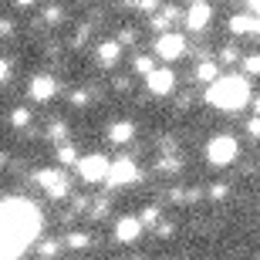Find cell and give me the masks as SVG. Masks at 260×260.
I'll return each instance as SVG.
<instances>
[{
    "label": "cell",
    "instance_id": "cell-28",
    "mask_svg": "<svg viewBox=\"0 0 260 260\" xmlns=\"http://www.w3.org/2000/svg\"><path fill=\"white\" fill-rule=\"evenodd\" d=\"M30 118H34V115H30L27 108H14V112H10V125L27 128V125H30Z\"/></svg>",
    "mask_w": 260,
    "mask_h": 260
},
{
    "label": "cell",
    "instance_id": "cell-7",
    "mask_svg": "<svg viewBox=\"0 0 260 260\" xmlns=\"http://www.w3.org/2000/svg\"><path fill=\"white\" fill-rule=\"evenodd\" d=\"M183 54H186V38L183 34L169 30V34H159V38H155V58L159 61H179Z\"/></svg>",
    "mask_w": 260,
    "mask_h": 260
},
{
    "label": "cell",
    "instance_id": "cell-24",
    "mask_svg": "<svg viewBox=\"0 0 260 260\" xmlns=\"http://www.w3.org/2000/svg\"><path fill=\"white\" fill-rule=\"evenodd\" d=\"M64 250V240H41L38 243V253L44 260H51V257H58V253Z\"/></svg>",
    "mask_w": 260,
    "mask_h": 260
},
{
    "label": "cell",
    "instance_id": "cell-9",
    "mask_svg": "<svg viewBox=\"0 0 260 260\" xmlns=\"http://www.w3.org/2000/svg\"><path fill=\"white\" fill-rule=\"evenodd\" d=\"M226 27H230L233 38H253V41H260V17H257V14H250V10L233 14Z\"/></svg>",
    "mask_w": 260,
    "mask_h": 260
},
{
    "label": "cell",
    "instance_id": "cell-15",
    "mask_svg": "<svg viewBox=\"0 0 260 260\" xmlns=\"http://www.w3.org/2000/svg\"><path fill=\"white\" fill-rule=\"evenodd\" d=\"M95 58H98V64H102V68H115L118 61H122V44H118L115 38H112V41H102Z\"/></svg>",
    "mask_w": 260,
    "mask_h": 260
},
{
    "label": "cell",
    "instance_id": "cell-8",
    "mask_svg": "<svg viewBox=\"0 0 260 260\" xmlns=\"http://www.w3.org/2000/svg\"><path fill=\"white\" fill-rule=\"evenodd\" d=\"M210 20H213V4L210 0H200L193 7H186V14H183L186 30H193V34H203V30L210 27Z\"/></svg>",
    "mask_w": 260,
    "mask_h": 260
},
{
    "label": "cell",
    "instance_id": "cell-13",
    "mask_svg": "<svg viewBox=\"0 0 260 260\" xmlns=\"http://www.w3.org/2000/svg\"><path fill=\"white\" fill-rule=\"evenodd\" d=\"M193 78L196 81H200V85H206L210 88L213 81H220V61H213V58H200V64L193 68Z\"/></svg>",
    "mask_w": 260,
    "mask_h": 260
},
{
    "label": "cell",
    "instance_id": "cell-31",
    "mask_svg": "<svg viewBox=\"0 0 260 260\" xmlns=\"http://www.w3.org/2000/svg\"><path fill=\"white\" fill-rule=\"evenodd\" d=\"M135 38H139V34H135V30L132 27H122V30H118V44H122V48H125V44H135Z\"/></svg>",
    "mask_w": 260,
    "mask_h": 260
},
{
    "label": "cell",
    "instance_id": "cell-14",
    "mask_svg": "<svg viewBox=\"0 0 260 260\" xmlns=\"http://www.w3.org/2000/svg\"><path fill=\"white\" fill-rule=\"evenodd\" d=\"M132 139H135V122L118 118V122H112V125H108V142H112V145H128Z\"/></svg>",
    "mask_w": 260,
    "mask_h": 260
},
{
    "label": "cell",
    "instance_id": "cell-3",
    "mask_svg": "<svg viewBox=\"0 0 260 260\" xmlns=\"http://www.w3.org/2000/svg\"><path fill=\"white\" fill-rule=\"evenodd\" d=\"M237 155H240V142H237L233 135H213L210 142H206V162H210L213 169L233 166Z\"/></svg>",
    "mask_w": 260,
    "mask_h": 260
},
{
    "label": "cell",
    "instance_id": "cell-26",
    "mask_svg": "<svg viewBox=\"0 0 260 260\" xmlns=\"http://www.w3.org/2000/svg\"><path fill=\"white\" fill-rule=\"evenodd\" d=\"M240 61H243V54L233 44H223L220 48V64H240Z\"/></svg>",
    "mask_w": 260,
    "mask_h": 260
},
{
    "label": "cell",
    "instance_id": "cell-19",
    "mask_svg": "<svg viewBox=\"0 0 260 260\" xmlns=\"http://www.w3.org/2000/svg\"><path fill=\"white\" fill-rule=\"evenodd\" d=\"M54 155H58V162H61V166H78V162H81V155H78V149H75L71 142H61Z\"/></svg>",
    "mask_w": 260,
    "mask_h": 260
},
{
    "label": "cell",
    "instance_id": "cell-17",
    "mask_svg": "<svg viewBox=\"0 0 260 260\" xmlns=\"http://www.w3.org/2000/svg\"><path fill=\"white\" fill-rule=\"evenodd\" d=\"M155 169L162 176H179L183 173V159H179V155H162V159L155 162Z\"/></svg>",
    "mask_w": 260,
    "mask_h": 260
},
{
    "label": "cell",
    "instance_id": "cell-23",
    "mask_svg": "<svg viewBox=\"0 0 260 260\" xmlns=\"http://www.w3.org/2000/svg\"><path fill=\"white\" fill-rule=\"evenodd\" d=\"M64 135H68V122L64 118H51V125H48V139L51 142H64Z\"/></svg>",
    "mask_w": 260,
    "mask_h": 260
},
{
    "label": "cell",
    "instance_id": "cell-16",
    "mask_svg": "<svg viewBox=\"0 0 260 260\" xmlns=\"http://www.w3.org/2000/svg\"><path fill=\"white\" fill-rule=\"evenodd\" d=\"M179 17H183V10L173 7V4H166V7L152 17V30H159V34H169V27H173Z\"/></svg>",
    "mask_w": 260,
    "mask_h": 260
},
{
    "label": "cell",
    "instance_id": "cell-22",
    "mask_svg": "<svg viewBox=\"0 0 260 260\" xmlns=\"http://www.w3.org/2000/svg\"><path fill=\"white\" fill-rule=\"evenodd\" d=\"M128 10H139V14H155L162 10V0H125Z\"/></svg>",
    "mask_w": 260,
    "mask_h": 260
},
{
    "label": "cell",
    "instance_id": "cell-6",
    "mask_svg": "<svg viewBox=\"0 0 260 260\" xmlns=\"http://www.w3.org/2000/svg\"><path fill=\"white\" fill-rule=\"evenodd\" d=\"M142 179V169L135 166V159H128V155H122V159H115L112 162V173H108V189H122V186H132Z\"/></svg>",
    "mask_w": 260,
    "mask_h": 260
},
{
    "label": "cell",
    "instance_id": "cell-27",
    "mask_svg": "<svg viewBox=\"0 0 260 260\" xmlns=\"http://www.w3.org/2000/svg\"><path fill=\"white\" fill-rule=\"evenodd\" d=\"M206 196H210L213 203H223V200H230V186L226 183H213L210 189H206Z\"/></svg>",
    "mask_w": 260,
    "mask_h": 260
},
{
    "label": "cell",
    "instance_id": "cell-10",
    "mask_svg": "<svg viewBox=\"0 0 260 260\" xmlns=\"http://www.w3.org/2000/svg\"><path fill=\"white\" fill-rule=\"evenodd\" d=\"M145 85H149V91H152L155 98L176 95V75H173V68H155L152 75L145 78Z\"/></svg>",
    "mask_w": 260,
    "mask_h": 260
},
{
    "label": "cell",
    "instance_id": "cell-1",
    "mask_svg": "<svg viewBox=\"0 0 260 260\" xmlns=\"http://www.w3.org/2000/svg\"><path fill=\"white\" fill-rule=\"evenodd\" d=\"M41 210L27 200H4L0 203V260H20L24 247L38 240L41 233Z\"/></svg>",
    "mask_w": 260,
    "mask_h": 260
},
{
    "label": "cell",
    "instance_id": "cell-18",
    "mask_svg": "<svg viewBox=\"0 0 260 260\" xmlns=\"http://www.w3.org/2000/svg\"><path fill=\"white\" fill-rule=\"evenodd\" d=\"M85 247H91V233L85 230H75L64 237V250H85Z\"/></svg>",
    "mask_w": 260,
    "mask_h": 260
},
{
    "label": "cell",
    "instance_id": "cell-39",
    "mask_svg": "<svg viewBox=\"0 0 260 260\" xmlns=\"http://www.w3.org/2000/svg\"><path fill=\"white\" fill-rule=\"evenodd\" d=\"M14 4H17L20 10H27V7H34V0H14Z\"/></svg>",
    "mask_w": 260,
    "mask_h": 260
},
{
    "label": "cell",
    "instance_id": "cell-11",
    "mask_svg": "<svg viewBox=\"0 0 260 260\" xmlns=\"http://www.w3.org/2000/svg\"><path fill=\"white\" fill-rule=\"evenodd\" d=\"M142 220H139V216H118L115 220V243H122V247H132L135 240H139V237H142Z\"/></svg>",
    "mask_w": 260,
    "mask_h": 260
},
{
    "label": "cell",
    "instance_id": "cell-5",
    "mask_svg": "<svg viewBox=\"0 0 260 260\" xmlns=\"http://www.w3.org/2000/svg\"><path fill=\"white\" fill-rule=\"evenodd\" d=\"M75 169L85 183H105L108 173H112V162H108V155L91 152V155H81V162H78Z\"/></svg>",
    "mask_w": 260,
    "mask_h": 260
},
{
    "label": "cell",
    "instance_id": "cell-33",
    "mask_svg": "<svg viewBox=\"0 0 260 260\" xmlns=\"http://www.w3.org/2000/svg\"><path fill=\"white\" fill-rule=\"evenodd\" d=\"M247 135H250V139H260V118L257 115L247 118Z\"/></svg>",
    "mask_w": 260,
    "mask_h": 260
},
{
    "label": "cell",
    "instance_id": "cell-30",
    "mask_svg": "<svg viewBox=\"0 0 260 260\" xmlns=\"http://www.w3.org/2000/svg\"><path fill=\"white\" fill-rule=\"evenodd\" d=\"M105 213H108V200H105V196H98V203L91 206V213H88V220H102Z\"/></svg>",
    "mask_w": 260,
    "mask_h": 260
},
{
    "label": "cell",
    "instance_id": "cell-4",
    "mask_svg": "<svg viewBox=\"0 0 260 260\" xmlns=\"http://www.w3.org/2000/svg\"><path fill=\"white\" fill-rule=\"evenodd\" d=\"M34 183H38L51 200H58V203L71 200V179L64 176V169H38V173H34Z\"/></svg>",
    "mask_w": 260,
    "mask_h": 260
},
{
    "label": "cell",
    "instance_id": "cell-2",
    "mask_svg": "<svg viewBox=\"0 0 260 260\" xmlns=\"http://www.w3.org/2000/svg\"><path fill=\"white\" fill-rule=\"evenodd\" d=\"M250 102V81L243 75H223L220 81L206 88V105H213L216 112H243Z\"/></svg>",
    "mask_w": 260,
    "mask_h": 260
},
{
    "label": "cell",
    "instance_id": "cell-21",
    "mask_svg": "<svg viewBox=\"0 0 260 260\" xmlns=\"http://www.w3.org/2000/svg\"><path fill=\"white\" fill-rule=\"evenodd\" d=\"M139 220H142V226H145V230H155V226L162 223V213H159V206H142Z\"/></svg>",
    "mask_w": 260,
    "mask_h": 260
},
{
    "label": "cell",
    "instance_id": "cell-41",
    "mask_svg": "<svg viewBox=\"0 0 260 260\" xmlns=\"http://www.w3.org/2000/svg\"><path fill=\"white\" fill-rule=\"evenodd\" d=\"M257 260H260V257H257Z\"/></svg>",
    "mask_w": 260,
    "mask_h": 260
},
{
    "label": "cell",
    "instance_id": "cell-12",
    "mask_svg": "<svg viewBox=\"0 0 260 260\" xmlns=\"http://www.w3.org/2000/svg\"><path fill=\"white\" fill-rule=\"evenodd\" d=\"M27 95L34 98V102H51V98L58 95V81L51 75H34L27 85Z\"/></svg>",
    "mask_w": 260,
    "mask_h": 260
},
{
    "label": "cell",
    "instance_id": "cell-38",
    "mask_svg": "<svg viewBox=\"0 0 260 260\" xmlns=\"http://www.w3.org/2000/svg\"><path fill=\"white\" fill-rule=\"evenodd\" d=\"M250 115H257V118H260V95L250 102Z\"/></svg>",
    "mask_w": 260,
    "mask_h": 260
},
{
    "label": "cell",
    "instance_id": "cell-35",
    "mask_svg": "<svg viewBox=\"0 0 260 260\" xmlns=\"http://www.w3.org/2000/svg\"><path fill=\"white\" fill-rule=\"evenodd\" d=\"M88 34H91V27H88V24H81V27L75 30V44H78V48H81V44L88 41Z\"/></svg>",
    "mask_w": 260,
    "mask_h": 260
},
{
    "label": "cell",
    "instance_id": "cell-25",
    "mask_svg": "<svg viewBox=\"0 0 260 260\" xmlns=\"http://www.w3.org/2000/svg\"><path fill=\"white\" fill-rule=\"evenodd\" d=\"M240 64H243V75L247 78H260V51L257 54H243Z\"/></svg>",
    "mask_w": 260,
    "mask_h": 260
},
{
    "label": "cell",
    "instance_id": "cell-37",
    "mask_svg": "<svg viewBox=\"0 0 260 260\" xmlns=\"http://www.w3.org/2000/svg\"><path fill=\"white\" fill-rule=\"evenodd\" d=\"M115 91H128V78H115Z\"/></svg>",
    "mask_w": 260,
    "mask_h": 260
},
{
    "label": "cell",
    "instance_id": "cell-32",
    "mask_svg": "<svg viewBox=\"0 0 260 260\" xmlns=\"http://www.w3.org/2000/svg\"><path fill=\"white\" fill-rule=\"evenodd\" d=\"M88 88H78V91H71V105H88Z\"/></svg>",
    "mask_w": 260,
    "mask_h": 260
},
{
    "label": "cell",
    "instance_id": "cell-40",
    "mask_svg": "<svg viewBox=\"0 0 260 260\" xmlns=\"http://www.w3.org/2000/svg\"><path fill=\"white\" fill-rule=\"evenodd\" d=\"M183 4H186V7H193V4H200V0H183Z\"/></svg>",
    "mask_w": 260,
    "mask_h": 260
},
{
    "label": "cell",
    "instance_id": "cell-20",
    "mask_svg": "<svg viewBox=\"0 0 260 260\" xmlns=\"http://www.w3.org/2000/svg\"><path fill=\"white\" fill-rule=\"evenodd\" d=\"M132 71L149 78L155 71V58H152V54H135V58H132Z\"/></svg>",
    "mask_w": 260,
    "mask_h": 260
},
{
    "label": "cell",
    "instance_id": "cell-29",
    "mask_svg": "<svg viewBox=\"0 0 260 260\" xmlns=\"http://www.w3.org/2000/svg\"><path fill=\"white\" fill-rule=\"evenodd\" d=\"M44 20H48V24H61V20H64V10L48 4V7H44Z\"/></svg>",
    "mask_w": 260,
    "mask_h": 260
},
{
    "label": "cell",
    "instance_id": "cell-34",
    "mask_svg": "<svg viewBox=\"0 0 260 260\" xmlns=\"http://www.w3.org/2000/svg\"><path fill=\"white\" fill-rule=\"evenodd\" d=\"M173 233H176V223H169V220H162L155 226V237H173Z\"/></svg>",
    "mask_w": 260,
    "mask_h": 260
},
{
    "label": "cell",
    "instance_id": "cell-36",
    "mask_svg": "<svg viewBox=\"0 0 260 260\" xmlns=\"http://www.w3.org/2000/svg\"><path fill=\"white\" fill-rule=\"evenodd\" d=\"M7 78H10V61L0 58V81H7Z\"/></svg>",
    "mask_w": 260,
    "mask_h": 260
}]
</instances>
